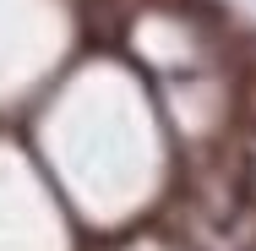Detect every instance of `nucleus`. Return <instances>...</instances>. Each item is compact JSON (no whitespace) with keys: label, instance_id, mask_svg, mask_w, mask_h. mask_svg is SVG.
Segmentation results:
<instances>
[]
</instances>
